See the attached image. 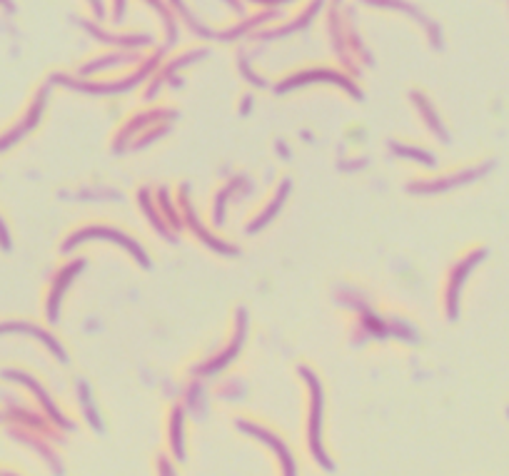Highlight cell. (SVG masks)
<instances>
[{
  "label": "cell",
  "instance_id": "cell-8",
  "mask_svg": "<svg viewBox=\"0 0 509 476\" xmlns=\"http://www.w3.org/2000/svg\"><path fill=\"white\" fill-rule=\"evenodd\" d=\"M138 203H140L143 213L148 214V220H150V224H153L155 230H158L160 234H165V240H175L173 230H170V227H168V223L163 220V214H160V210H158V203H155V197L150 195V190H148V187H143V190L138 193Z\"/></svg>",
  "mask_w": 509,
  "mask_h": 476
},
{
  "label": "cell",
  "instance_id": "cell-3",
  "mask_svg": "<svg viewBox=\"0 0 509 476\" xmlns=\"http://www.w3.org/2000/svg\"><path fill=\"white\" fill-rule=\"evenodd\" d=\"M489 165H475V167H462V170H452V173L437 175V177H427V180H412L408 185V193L412 195H439L447 193L452 187L467 185L472 180H477L487 173Z\"/></svg>",
  "mask_w": 509,
  "mask_h": 476
},
{
  "label": "cell",
  "instance_id": "cell-6",
  "mask_svg": "<svg viewBox=\"0 0 509 476\" xmlns=\"http://www.w3.org/2000/svg\"><path fill=\"white\" fill-rule=\"evenodd\" d=\"M287 193H290V180H283V183L277 185V190L273 195H270V200L265 203V207L260 210L257 214H253V220L247 223V233H260L263 227H267V224L275 220V214L283 210V205H285V197Z\"/></svg>",
  "mask_w": 509,
  "mask_h": 476
},
{
  "label": "cell",
  "instance_id": "cell-10",
  "mask_svg": "<svg viewBox=\"0 0 509 476\" xmlns=\"http://www.w3.org/2000/svg\"><path fill=\"white\" fill-rule=\"evenodd\" d=\"M5 329H8V332H11V329H13V332H15V329H18V332H31V335L38 337L43 345L48 347V349H51L53 355L58 357L61 362H65V359H68V355H65V349L61 347V342H58L55 337L48 335V332L38 329V327H33V325H3V327H0V332H5Z\"/></svg>",
  "mask_w": 509,
  "mask_h": 476
},
{
  "label": "cell",
  "instance_id": "cell-5",
  "mask_svg": "<svg viewBox=\"0 0 509 476\" xmlns=\"http://www.w3.org/2000/svg\"><path fill=\"white\" fill-rule=\"evenodd\" d=\"M245 335H247V314H245V309H237V314H235V329H233V337H230V342H227V345H225L223 349L213 357V359H207V362H203L200 367H195V375L210 376V375H215V372L225 369V367L230 365L235 357H237V352H240V347H243V342H245Z\"/></svg>",
  "mask_w": 509,
  "mask_h": 476
},
{
  "label": "cell",
  "instance_id": "cell-4",
  "mask_svg": "<svg viewBox=\"0 0 509 476\" xmlns=\"http://www.w3.org/2000/svg\"><path fill=\"white\" fill-rule=\"evenodd\" d=\"M178 207H180V217H183V224H187L190 230L195 233V237L200 240L203 244H207L213 252L217 254H225V257H230V254H237V247L230 243H225L223 237H217L213 234L203 223H200V217H197V210L193 207L190 203V197H187V185L180 187V195H178Z\"/></svg>",
  "mask_w": 509,
  "mask_h": 476
},
{
  "label": "cell",
  "instance_id": "cell-2",
  "mask_svg": "<svg viewBox=\"0 0 509 476\" xmlns=\"http://www.w3.org/2000/svg\"><path fill=\"white\" fill-rule=\"evenodd\" d=\"M482 257H485V250L472 247L452 264V270L447 272V282H445V314H447V319H457L462 287L467 282V274L472 272V267L482 262Z\"/></svg>",
  "mask_w": 509,
  "mask_h": 476
},
{
  "label": "cell",
  "instance_id": "cell-1",
  "mask_svg": "<svg viewBox=\"0 0 509 476\" xmlns=\"http://www.w3.org/2000/svg\"><path fill=\"white\" fill-rule=\"evenodd\" d=\"M88 240H105V243L118 244V247H122L125 252L133 257L135 262L143 264L145 270H150V267H153L150 260H148V252L143 250V244L138 243L135 237H130V234L125 233V230H120V227H112V224H82V227H78V230H72L71 237L62 243V252H68V250H72L75 244L88 243Z\"/></svg>",
  "mask_w": 509,
  "mask_h": 476
},
{
  "label": "cell",
  "instance_id": "cell-9",
  "mask_svg": "<svg viewBox=\"0 0 509 476\" xmlns=\"http://www.w3.org/2000/svg\"><path fill=\"white\" fill-rule=\"evenodd\" d=\"M158 197H155V203L160 205L158 210L163 214V220L168 223L170 230H180L183 227V217H180V207L175 205V200H170V193H168V187H160L158 190Z\"/></svg>",
  "mask_w": 509,
  "mask_h": 476
},
{
  "label": "cell",
  "instance_id": "cell-7",
  "mask_svg": "<svg viewBox=\"0 0 509 476\" xmlns=\"http://www.w3.org/2000/svg\"><path fill=\"white\" fill-rule=\"evenodd\" d=\"M82 260H75V262H68L62 267L58 277H55V282H53V290H51V297H48V317L51 319H58V309H61V300L65 290H68V284L75 280V274L82 270Z\"/></svg>",
  "mask_w": 509,
  "mask_h": 476
},
{
  "label": "cell",
  "instance_id": "cell-11",
  "mask_svg": "<svg viewBox=\"0 0 509 476\" xmlns=\"http://www.w3.org/2000/svg\"><path fill=\"white\" fill-rule=\"evenodd\" d=\"M389 150L399 155L402 160H412V163L425 165V167H432L435 165V155L422 148H412V145H399V142H389Z\"/></svg>",
  "mask_w": 509,
  "mask_h": 476
}]
</instances>
